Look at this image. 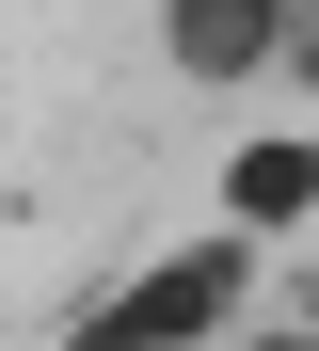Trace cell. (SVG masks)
Wrapping results in <instances>:
<instances>
[{
	"label": "cell",
	"mask_w": 319,
	"mask_h": 351,
	"mask_svg": "<svg viewBox=\"0 0 319 351\" xmlns=\"http://www.w3.org/2000/svg\"><path fill=\"white\" fill-rule=\"evenodd\" d=\"M224 304H239V240H208V256L144 271L128 304H96V335H80V351H176V335H208Z\"/></svg>",
	"instance_id": "cell-1"
},
{
	"label": "cell",
	"mask_w": 319,
	"mask_h": 351,
	"mask_svg": "<svg viewBox=\"0 0 319 351\" xmlns=\"http://www.w3.org/2000/svg\"><path fill=\"white\" fill-rule=\"evenodd\" d=\"M255 351H319V319H303V335H255Z\"/></svg>",
	"instance_id": "cell-4"
},
{
	"label": "cell",
	"mask_w": 319,
	"mask_h": 351,
	"mask_svg": "<svg viewBox=\"0 0 319 351\" xmlns=\"http://www.w3.org/2000/svg\"><path fill=\"white\" fill-rule=\"evenodd\" d=\"M287 32H303V0H176V64H191V80H239V64H272Z\"/></svg>",
	"instance_id": "cell-2"
},
{
	"label": "cell",
	"mask_w": 319,
	"mask_h": 351,
	"mask_svg": "<svg viewBox=\"0 0 319 351\" xmlns=\"http://www.w3.org/2000/svg\"><path fill=\"white\" fill-rule=\"evenodd\" d=\"M224 208H239V223H303V208H319V144H239V160H224Z\"/></svg>",
	"instance_id": "cell-3"
}]
</instances>
